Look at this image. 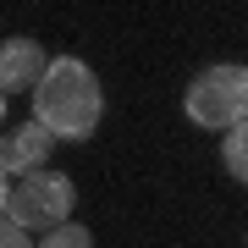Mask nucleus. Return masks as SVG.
I'll use <instances>...</instances> for the list:
<instances>
[{
  "instance_id": "f257e3e1",
  "label": "nucleus",
  "mask_w": 248,
  "mask_h": 248,
  "mask_svg": "<svg viewBox=\"0 0 248 248\" xmlns=\"http://www.w3.org/2000/svg\"><path fill=\"white\" fill-rule=\"evenodd\" d=\"M105 116V94H99V78L89 72V61L78 55H55L45 83L33 89V122H45L55 138L83 143Z\"/></svg>"
},
{
  "instance_id": "f03ea898",
  "label": "nucleus",
  "mask_w": 248,
  "mask_h": 248,
  "mask_svg": "<svg viewBox=\"0 0 248 248\" xmlns=\"http://www.w3.org/2000/svg\"><path fill=\"white\" fill-rule=\"evenodd\" d=\"M187 122L204 133H232L248 122V66L226 61V66H204L182 94Z\"/></svg>"
},
{
  "instance_id": "7ed1b4c3",
  "label": "nucleus",
  "mask_w": 248,
  "mask_h": 248,
  "mask_svg": "<svg viewBox=\"0 0 248 248\" xmlns=\"http://www.w3.org/2000/svg\"><path fill=\"white\" fill-rule=\"evenodd\" d=\"M72 204H78V187H72L66 171H33V177L6 182L0 193V210H6L11 226L22 232H55L72 221Z\"/></svg>"
},
{
  "instance_id": "20e7f679",
  "label": "nucleus",
  "mask_w": 248,
  "mask_h": 248,
  "mask_svg": "<svg viewBox=\"0 0 248 248\" xmlns=\"http://www.w3.org/2000/svg\"><path fill=\"white\" fill-rule=\"evenodd\" d=\"M50 127L45 122H22V127H11L6 143H0V171H6V182L11 177H33V171H45V160H50Z\"/></svg>"
},
{
  "instance_id": "39448f33",
  "label": "nucleus",
  "mask_w": 248,
  "mask_h": 248,
  "mask_svg": "<svg viewBox=\"0 0 248 248\" xmlns=\"http://www.w3.org/2000/svg\"><path fill=\"white\" fill-rule=\"evenodd\" d=\"M50 72V55L39 50V39H6L0 45V89L6 94H33Z\"/></svg>"
},
{
  "instance_id": "423d86ee",
  "label": "nucleus",
  "mask_w": 248,
  "mask_h": 248,
  "mask_svg": "<svg viewBox=\"0 0 248 248\" xmlns=\"http://www.w3.org/2000/svg\"><path fill=\"white\" fill-rule=\"evenodd\" d=\"M221 160H226V171H232V177H237V182L248 187V122L226 133V143H221Z\"/></svg>"
},
{
  "instance_id": "0eeeda50",
  "label": "nucleus",
  "mask_w": 248,
  "mask_h": 248,
  "mask_svg": "<svg viewBox=\"0 0 248 248\" xmlns=\"http://www.w3.org/2000/svg\"><path fill=\"white\" fill-rule=\"evenodd\" d=\"M39 248H94V237H89V226L66 221V226H55V232H45V237H39Z\"/></svg>"
},
{
  "instance_id": "6e6552de",
  "label": "nucleus",
  "mask_w": 248,
  "mask_h": 248,
  "mask_svg": "<svg viewBox=\"0 0 248 248\" xmlns=\"http://www.w3.org/2000/svg\"><path fill=\"white\" fill-rule=\"evenodd\" d=\"M0 248H39V243L28 237L22 226H11V221H6V226H0Z\"/></svg>"
}]
</instances>
